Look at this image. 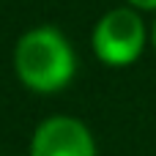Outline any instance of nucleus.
<instances>
[{
	"instance_id": "obj_1",
	"label": "nucleus",
	"mask_w": 156,
	"mask_h": 156,
	"mask_svg": "<svg viewBox=\"0 0 156 156\" xmlns=\"http://www.w3.org/2000/svg\"><path fill=\"white\" fill-rule=\"evenodd\" d=\"M14 69L22 85L33 93H58L63 90L77 71V58L71 44L58 27H33L27 30L14 49Z\"/></svg>"
},
{
	"instance_id": "obj_2",
	"label": "nucleus",
	"mask_w": 156,
	"mask_h": 156,
	"mask_svg": "<svg viewBox=\"0 0 156 156\" xmlns=\"http://www.w3.org/2000/svg\"><path fill=\"white\" fill-rule=\"evenodd\" d=\"M145 49V25L129 8H112L93 27V52L104 66H132Z\"/></svg>"
},
{
	"instance_id": "obj_3",
	"label": "nucleus",
	"mask_w": 156,
	"mask_h": 156,
	"mask_svg": "<svg viewBox=\"0 0 156 156\" xmlns=\"http://www.w3.org/2000/svg\"><path fill=\"white\" fill-rule=\"evenodd\" d=\"M27 156H96V143L82 121L52 115L33 132Z\"/></svg>"
},
{
	"instance_id": "obj_4",
	"label": "nucleus",
	"mask_w": 156,
	"mask_h": 156,
	"mask_svg": "<svg viewBox=\"0 0 156 156\" xmlns=\"http://www.w3.org/2000/svg\"><path fill=\"white\" fill-rule=\"evenodd\" d=\"M134 8H145V11H156V0H129Z\"/></svg>"
},
{
	"instance_id": "obj_5",
	"label": "nucleus",
	"mask_w": 156,
	"mask_h": 156,
	"mask_svg": "<svg viewBox=\"0 0 156 156\" xmlns=\"http://www.w3.org/2000/svg\"><path fill=\"white\" fill-rule=\"evenodd\" d=\"M151 38H154V47H156V22H154V33H151Z\"/></svg>"
}]
</instances>
